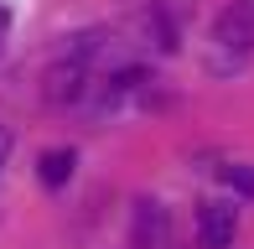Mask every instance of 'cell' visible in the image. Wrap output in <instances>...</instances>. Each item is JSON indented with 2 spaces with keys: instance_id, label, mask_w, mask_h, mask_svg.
<instances>
[{
  "instance_id": "cell-2",
  "label": "cell",
  "mask_w": 254,
  "mask_h": 249,
  "mask_svg": "<svg viewBox=\"0 0 254 249\" xmlns=\"http://www.w3.org/2000/svg\"><path fill=\"white\" fill-rule=\"evenodd\" d=\"M234 229H239V213L228 208V202H202V208H197L202 249H228V244H234Z\"/></svg>"
},
{
  "instance_id": "cell-1",
  "label": "cell",
  "mask_w": 254,
  "mask_h": 249,
  "mask_svg": "<svg viewBox=\"0 0 254 249\" xmlns=\"http://www.w3.org/2000/svg\"><path fill=\"white\" fill-rule=\"evenodd\" d=\"M213 42L223 52H234V58H249V52H254V0H234V5L218 16Z\"/></svg>"
},
{
  "instance_id": "cell-6",
  "label": "cell",
  "mask_w": 254,
  "mask_h": 249,
  "mask_svg": "<svg viewBox=\"0 0 254 249\" xmlns=\"http://www.w3.org/2000/svg\"><path fill=\"white\" fill-rule=\"evenodd\" d=\"M0 26H5V10H0Z\"/></svg>"
},
{
  "instance_id": "cell-5",
  "label": "cell",
  "mask_w": 254,
  "mask_h": 249,
  "mask_svg": "<svg viewBox=\"0 0 254 249\" xmlns=\"http://www.w3.org/2000/svg\"><path fill=\"white\" fill-rule=\"evenodd\" d=\"M5 145H10V140H5V135H0V161H5Z\"/></svg>"
},
{
  "instance_id": "cell-3",
  "label": "cell",
  "mask_w": 254,
  "mask_h": 249,
  "mask_svg": "<svg viewBox=\"0 0 254 249\" xmlns=\"http://www.w3.org/2000/svg\"><path fill=\"white\" fill-rule=\"evenodd\" d=\"M73 166H78V156H73V151H47V156L37 161V177H42L47 187H63L67 177H73Z\"/></svg>"
},
{
  "instance_id": "cell-4",
  "label": "cell",
  "mask_w": 254,
  "mask_h": 249,
  "mask_svg": "<svg viewBox=\"0 0 254 249\" xmlns=\"http://www.w3.org/2000/svg\"><path fill=\"white\" fill-rule=\"evenodd\" d=\"M223 187L254 202V166H244V161H228V166H223Z\"/></svg>"
}]
</instances>
